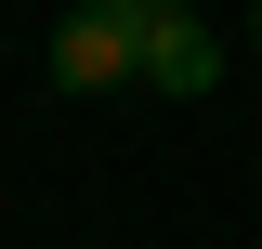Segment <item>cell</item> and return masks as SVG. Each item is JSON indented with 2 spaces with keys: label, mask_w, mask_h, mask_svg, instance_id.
I'll use <instances>...</instances> for the list:
<instances>
[{
  "label": "cell",
  "mask_w": 262,
  "mask_h": 249,
  "mask_svg": "<svg viewBox=\"0 0 262 249\" xmlns=\"http://www.w3.org/2000/svg\"><path fill=\"white\" fill-rule=\"evenodd\" d=\"M53 79L66 92H118V79H144V13L131 0H79L53 27Z\"/></svg>",
  "instance_id": "1"
},
{
  "label": "cell",
  "mask_w": 262,
  "mask_h": 249,
  "mask_svg": "<svg viewBox=\"0 0 262 249\" xmlns=\"http://www.w3.org/2000/svg\"><path fill=\"white\" fill-rule=\"evenodd\" d=\"M210 79H223V27H210L196 0H158V13H144V92L196 105Z\"/></svg>",
  "instance_id": "2"
},
{
  "label": "cell",
  "mask_w": 262,
  "mask_h": 249,
  "mask_svg": "<svg viewBox=\"0 0 262 249\" xmlns=\"http://www.w3.org/2000/svg\"><path fill=\"white\" fill-rule=\"evenodd\" d=\"M249 39H262V0H249Z\"/></svg>",
  "instance_id": "3"
},
{
  "label": "cell",
  "mask_w": 262,
  "mask_h": 249,
  "mask_svg": "<svg viewBox=\"0 0 262 249\" xmlns=\"http://www.w3.org/2000/svg\"><path fill=\"white\" fill-rule=\"evenodd\" d=\"M131 13H158V0H131Z\"/></svg>",
  "instance_id": "4"
},
{
  "label": "cell",
  "mask_w": 262,
  "mask_h": 249,
  "mask_svg": "<svg viewBox=\"0 0 262 249\" xmlns=\"http://www.w3.org/2000/svg\"><path fill=\"white\" fill-rule=\"evenodd\" d=\"M196 13H210V0H196Z\"/></svg>",
  "instance_id": "5"
}]
</instances>
